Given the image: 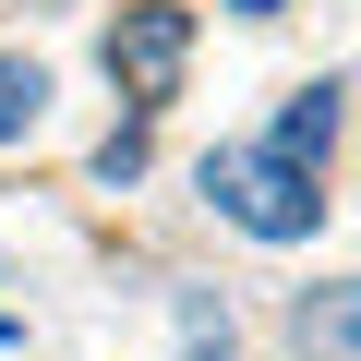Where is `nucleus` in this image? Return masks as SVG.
I'll use <instances>...</instances> for the list:
<instances>
[{"label": "nucleus", "instance_id": "nucleus-1", "mask_svg": "<svg viewBox=\"0 0 361 361\" xmlns=\"http://www.w3.org/2000/svg\"><path fill=\"white\" fill-rule=\"evenodd\" d=\"M205 205L229 229H253V241H313L325 229V180L289 169V157H265V145H217L205 157Z\"/></svg>", "mask_w": 361, "mask_h": 361}, {"label": "nucleus", "instance_id": "nucleus-2", "mask_svg": "<svg viewBox=\"0 0 361 361\" xmlns=\"http://www.w3.org/2000/svg\"><path fill=\"white\" fill-rule=\"evenodd\" d=\"M180 61H193V13H180V0H121V25H109V85L133 97V121L180 97Z\"/></svg>", "mask_w": 361, "mask_h": 361}, {"label": "nucleus", "instance_id": "nucleus-3", "mask_svg": "<svg viewBox=\"0 0 361 361\" xmlns=\"http://www.w3.org/2000/svg\"><path fill=\"white\" fill-rule=\"evenodd\" d=\"M289 349H301V361H361V277L301 289V301H289Z\"/></svg>", "mask_w": 361, "mask_h": 361}, {"label": "nucleus", "instance_id": "nucleus-4", "mask_svg": "<svg viewBox=\"0 0 361 361\" xmlns=\"http://www.w3.org/2000/svg\"><path fill=\"white\" fill-rule=\"evenodd\" d=\"M325 145H337V85H301V97L277 109L265 157H289V169H325Z\"/></svg>", "mask_w": 361, "mask_h": 361}, {"label": "nucleus", "instance_id": "nucleus-5", "mask_svg": "<svg viewBox=\"0 0 361 361\" xmlns=\"http://www.w3.org/2000/svg\"><path fill=\"white\" fill-rule=\"evenodd\" d=\"M37 109H49V73H37V61H0V145H25Z\"/></svg>", "mask_w": 361, "mask_h": 361}, {"label": "nucleus", "instance_id": "nucleus-6", "mask_svg": "<svg viewBox=\"0 0 361 361\" xmlns=\"http://www.w3.org/2000/svg\"><path fill=\"white\" fill-rule=\"evenodd\" d=\"M180 349H193V361H229V313L193 289V301H180Z\"/></svg>", "mask_w": 361, "mask_h": 361}, {"label": "nucleus", "instance_id": "nucleus-7", "mask_svg": "<svg viewBox=\"0 0 361 361\" xmlns=\"http://www.w3.org/2000/svg\"><path fill=\"white\" fill-rule=\"evenodd\" d=\"M97 180H109V193H121V180H145V121H121V133L97 145Z\"/></svg>", "mask_w": 361, "mask_h": 361}, {"label": "nucleus", "instance_id": "nucleus-8", "mask_svg": "<svg viewBox=\"0 0 361 361\" xmlns=\"http://www.w3.org/2000/svg\"><path fill=\"white\" fill-rule=\"evenodd\" d=\"M229 13H289V0H229Z\"/></svg>", "mask_w": 361, "mask_h": 361}]
</instances>
